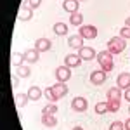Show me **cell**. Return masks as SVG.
Wrapping results in <instances>:
<instances>
[{
    "instance_id": "cell-1",
    "label": "cell",
    "mask_w": 130,
    "mask_h": 130,
    "mask_svg": "<svg viewBox=\"0 0 130 130\" xmlns=\"http://www.w3.org/2000/svg\"><path fill=\"white\" fill-rule=\"evenodd\" d=\"M125 45H127V42L123 40L121 37H115V38H111L108 42V50L111 54H120V52L125 50Z\"/></svg>"
},
{
    "instance_id": "cell-2",
    "label": "cell",
    "mask_w": 130,
    "mask_h": 130,
    "mask_svg": "<svg viewBox=\"0 0 130 130\" xmlns=\"http://www.w3.org/2000/svg\"><path fill=\"white\" fill-rule=\"evenodd\" d=\"M78 35H80L82 38H85V40H94L97 37V28L92 26V24H82Z\"/></svg>"
},
{
    "instance_id": "cell-3",
    "label": "cell",
    "mask_w": 130,
    "mask_h": 130,
    "mask_svg": "<svg viewBox=\"0 0 130 130\" xmlns=\"http://www.w3.org/2000/svg\"><path fill=\"white\" fill-rule=\"evenodd\" d=\"M38 57H40V52L37 49H28V50H24L23 54H21V59L24 61V62H37L38 61Z\"/></svg>"
},
{
    "instance_id": "cell-4",
    "label": "cell",
    "mask_w": 130,
    "mask_h": 130,
    "mask_svg": "<svg viewBox=\"0 0 130 130\" xmlns=\"http://www.w3.org/2000/svg\"><path fill=\"white\" fill-rule=\"evenodd\" d=\"M56 78H57V82L66 83V82L71 78V70L68 66H59V68L56 70Z\"/></svg>"
},
{
    "instance_id": "cell-5",
    "label": "cell",
    "mask_w": 130,
    "mask_h": 130,
    "mask_svg": "<svg viewBox=\"0 0 130 130\" xmlns=\"http://www.w3.org/2000/svg\"><path fill=\"white\" fill-rule=\"evenodd\" d=\"M90 82L94 85H102L106 82V71L102 70H97V71H92L90 73Z\"/></svg>"
},
{
    "instance_id": "cell-6",
    "label": "cell",
    "mask_w": 130,
    "mask_h": 130,
    "mask_svg": "<svg viewBox=\"0 0 130 130\" xmlns=\"http://www.w3.org/2000/svg\"><path fill=\"white\" fill-rule=\"evenodd\" d=\"M78 56H80L82 61H92L94 57H97L95 50L92 49V47H82L80 52H78Z\"/></svg>"
},
{
    "instance_id": "cell-7",
    "label": "cell",
    "mask_w": 130,
    "mask_h": 130,
    "mask_svg": "<svg viewBox=\"0 0 130 130\" xmlns=\"http://www.w3.org/2000/svg\"><path fill=\"white\" fill-rule=\"evenodd\" d=\"M87 106H89V102H87L85 97H75L73 102H71V108H73L75 111H78V113L85 111V109H87Z\"/></svg>"
},
{
    "instance_id": "cell-8",
    "label": "cell",
    "mask_w": 130,
    "mask_h": 130,
    "mask_svg": "<svg viewBox=\"0 0 130 130\" xmlns=\"http://www.w3.org/2000/svg\"><path fill=\"white\" fill-rule=\"evenodd\" d=\"M97 61H99L101 66H106V64H113V54L109 50H102L97 54Z\"/></svg>"
},
{
    "instance_id": "cell-9",
    "label": "cell",
    "mask_w": 130,
    "mask_h": 130,
    "mask_svg": "<svg viewBox=\"0 0 130 130\" xmlns=\"http://www.w3.org/2000/svg\"><path fill=\"white\" fill-rule=\"evenodd\" d=\"M33 18V10H31L30 5H23L21 10L18 12V19L19 21H30Z\"/></svg>"
},
{
    "instance_id": "cell-10",
    "label": "cell",
    "mask_w": 130,
    "mask_h": 130,
    "mask_svg": "<svg viewBox=\"0 0 130 130\" xmlns=\"http://www.w3.org/2000/svg\"><path fill=\"white\" fill-rule=\"evenodd\" d=\"M80 62H82V59H80V56L78 54H70V56H66L64 57V66H68V68H76V66H80Z\"/></svg>"
},
{
    "instance_id": "cell-11",
    "label": "cell",
    "mask_w": 130,
    "mask_h": 130,
    "mask_svg": "<svg viewBox=\"0 0 130 130\" xmlns=\"http://www.w3.org/2000/svg\"><path fill=\"white\" fill-rule=\"evenodd\" d=\"M62 9L70 14H75L78 12V0H64L62 2Z\"/></svg>"
},
{
    "instance_id": "cell-12",
    "label": "cell",
    "mask_w": 130,
    "mask_h": 130,
    "mask_svg": "<svg viewBox=\"0 0 130 130\" xmlns=\"http://www.w3.org/2000/svg\"><path fill=\"white\" fill-rule=\"evenodd\" d=\"M68 45H70L71 49L80 50L83 47V38H82L80 35H71V38H68Z\"/></svg>"
},
{
    "instance_id": "cell-13",
    "label": "cell",
    "mask_w": 130,
    "mask_h": 130,
    "mask_svg": "<svg viewBox=\"0 0 130 130\" xmlns=\"http://www.w3.org/2000/svg\"><path fill=\"white\" fill-rule=\"evenodd\" d=\"M118 87L120 89H130V73H120L118 75Z\"/></svg>"
},
{
    "instance_id": "cell-14",
    "label": "cell",
    "mask_w": 130,
    "mask_h": 130,
    "mask_svg": "<svg viewBox=\"0 0 130 130\" xmlns=\"http://www.w3.org/2000/svg\"><path fill=\"white\" fill-rule=\"evenodd\" d=\"M52 90L56 92V95H57L59 99L68 94V87H66V83H62V82H57L56 85H52Z\"/></svg>"
},
{
    "instance_id": "cell-15",
    "label": "cell",
    "mask_w": 130,
    "mask_h": 130,
    "mask_svg": "<svg viewBox=\"0 0 130 130\" xmlns=\"http://www.w3.org/2000/svg\"><path fill=\"white\" fill-rule=\"evenodd\" d=\"M50 40L49 38H38L37 40V43H35V49L38 50V52H45V50H49L50 49Z\"/></svg>"
},
{
    "instance_id": "cell-16",
    "label": "cell",
    "mask_w": 130,
    "mask_h": 130,
    "mask_svg": "<svg viewBox=\"0 0 130 130\" xmlns=\"http://www.w3.org/2000/svg\"><path fill=\"white\" fill-rule=\"evenodd\" d=\"M26 94H28L30 101H38L42 97V94H43V92H42L40 87H30V90H28Z\"/></svg>"
},
{
    "instance_id": "cell-17",
    "label": "cell",
    "mask_w": 130,
    "mask_h": 130,
    "mask_svg": "<svg viewBox=\"0 0 130 130\" xmlns=\"http://www.w3.org/2000/svg\"><path fill=\"white\" fill-rule=\"evenodd\" d=\"M120 97H121L120 87H111L108 90V101H120Z\"/></svg>"
},
{
    "instance_id": "cell-18",
    "label": "cell",
    "mask_w": 130,
    "mask_h": 130,
    "mask_svg": "<svg viewBox=\"0 0 130 130\" xmlns=\"http://www.w3.org/2000/svg\"><path fill=\"white\" fill-rule=\"evenodd\" d=\"M28 101H30L28 94H16V108H24Z\"/></svg>"
},
{
    "instance_id": "cell-19",
    "label": "cell",
    "mask_w": 130,
    "mask_h": 130,
    "mask_svg": "<svg viewBox=\"0 0 130 130\" xmlns=\"http://www.w3.org/2000/svg\"><path fill=\"white\" fill-rule=\"evenodd\" d=\"M42 121L45 127H54L57 123V118H56V115H42Z\"/></svg>"
},
{
    "instance_id": "cell-20",
    "label": "cell",
    "mask_w": 130,
    "mask_h": 130,
    "mask_svg": "<svg viewBox=\"0 0 130 130\" xmlns=\"http://www.w3.org/2000/svg\"><path fill=\"white\" fill-rule=\"evenodd\" d=\"M70 23L73 26H78L80 28L82 23H83V16H82L80 12H75V14H70Z\"/></svg>"
},
{
    "instance_id": "cell-21",
    "label": "cell",
    "mask_w": 130,
    "mask_h": 130,
    "mask_svg": "<svg viewBox=\"0 0 130 130\" xmlns=\"http://www.w3.org/2000/svg\"><path fill=\"white\" fill-rule=\"evenodd\" d=\"M54 33H56V35H66V33H68V24H64V23H56V24H54Z\"/></svg>"
},
{
    "instance_id": "cell-22",
    "label": "cell",
    "mask_w": 130,
    "mask_h": 130,
    "mask_svg": "<svg viewBox=\"0 0 130 130\" xmlns=\"http://www.w3.org/2000/svg\"><path fill=\"white\" fill-rule=\"evenodd\" d=\"M18 75H19L21 78H26V76H30V75H31L30 66H26V64H19V66H18Z\"/></svg>"
},
{
    "instance_id": "cell-23",
    "label": "cell",
    "mask_w": 130,
    "mask_h": 130,
    "mask_svg": "<svg viewBox=\"0 0 130 130\" xmlns=\"http://www.w3.org/2000/svg\"><path fill=\"white\" fill-rule=\"evenodd\" d=\"M56 113H57V106L54 102H49L47 106H43V111H42V115H56Z\"/></svg>"
},
{
    "instance_id": "cell-24",
    "label": "cell",
    "mask_w": 130,
    "mask_h": 130,
    "mask_svg": "<svg viewBox=\"0 0 130 130\" xmlns=\"http://www.w3.org/2000/svg\"><path fill=\"white\" fill-rule=\"evenodd\" d=\"M43 95H45V97H47V99H49L50 102H54V101H57V99H59V97L56 95V92L52 90V87H47V89L43 90Z\"/></svg>"
},
{
    "instance_id": "cell-25",
    "label": "cell",
    "mask_w": 130,
    "mask_h": 130,
    "mask_svg": "<svg viewBox=\"0 0 130 130\" xmlns=\"http://www.w3.org/2000/svg\"><path fill=\"white\" fill-rule=\"evenodd\" d=\"M120 109V101H108V111L109 113H116Z\"/></svg>"
},
{
    "instance_id": "cell-26",
    "label": "cell",
    "mask_w": 130,
    "mask_h": 130,
    "mask_svg": "<svg viewBox=\"0 0 130 130\" xmlns=\"http://www.w3.org/2000/svg\"><path fill=\"white\" fill-rule=\"evenodd\" d=\"M95 113H97V115L108 113V102H97V104H95Z\"/></svg>"
},
{
    "instance_id": "cell-27",
    "label": "cell",
    "mask_w": 130,
    "mask_h": 130,
    "mask_svg": "<svg viewBox=\"0 0 130 130\" xmlns=\"http://www.w3.org/2000/svg\"><path fill=\"white\" fill-rule=\"evenodd\" d=\"M109 130H125V125L121 121H113L109 125Z\"/></svg>"
},
{
    "instance_id": "cell-28",
    "label": "cell",
    "mask_w": 130,
    "mask_h": 130,
    "mask_svg": "<svg viewBox=\"0 0 130 130\" xmlns=\"http://www.w3.org/2000/svg\"><path fill=\"white\" fill-rule=\"evenodd\" d=\"M120 37L123 38V40H125V38H130V28L128 26H123V28L120 30Z\"/></svg>"
},
{
    "instance_id": "cell-29",
    "label": "cell",
    "mask_w": 130,
    "mask_h": 130,
    "mask_svg": "<svg viewBox=\"0 0 130 130\" xmlns=\"http://www.w3.org/2000/svg\"><path fill=\"white\" fill-rule=\"evenodd\" d=\"M40 4H42V0H30V4H28V5H30L31 9H37Z\"/></svg>"
},
{
    "instance_id": "cell-30",
    "label": "cell",
    "mask_w": 130,
    "mask_h": 130,
    "mask_svg": "<svg viewBox=\"0 0 130 130\" xmlns=\"http://www.w3.org/2000/svg\"><path fill=\"white\" fill-rule=\"evenodd\" d=\"M123 95H125V99H127V101L130 102V89H127V90H125V94H123Z\"/></svg>"
},
{
    "instance_id": "cell-31",
    "label": "cell",
    "mask_w": 130,
    "mask_h": 130,
    "mask_svg": "<svg viewBox=\"0 0 130 130\" xmlns=\"http://www.w3.org/2000/svg\"><path fill=\"white\" fill-rule=\"evenodd\" d=\"M123 125H125V130H130V118H128V120H127V121H125Z\"/></svg>"
},
{
    "instance_id": "cell-32",
    "label": "cell",
    "mask_w": 130,
    "mask_h": 130,
    "mask_svg": "<svg viewBox=\"0 0 130 130\" xmlns=\"http://www.w3.org/2000/svg\"><path fill=\"white\" fill-rule=\"evenodd\" d=\"M127 26L130 28V18H127Z\"/></svg>"
},
{
    "instance_id": "cell-33",
    "label": "cell",
    "mask_w": 130,
    "mask_h": 130,
    "mask_svg": "<svg viewBox=\"0 0 130 130\" xmlns=\"http://www.w3.org/2000/svg\"><path fill=\"white\" fill-rule=\"evenodd\" d=\"M73 130H83V128H82V127H75Z\"/></svg>"
},
{
    "instance_id": "cell-34",
    "label": "cell",
    "mask_w": 130,
    "mask_h": 130,
    "mask_svg": "<svg viewBox=\"0 0 130 130\" xmlns=\"http://www.w3.org/2000/svg\"><path fill=\"white\" fill-rule=\"evenodd\" d=\"M128 111H130V108H128Z\"/></svg>"
}]
</instances>
